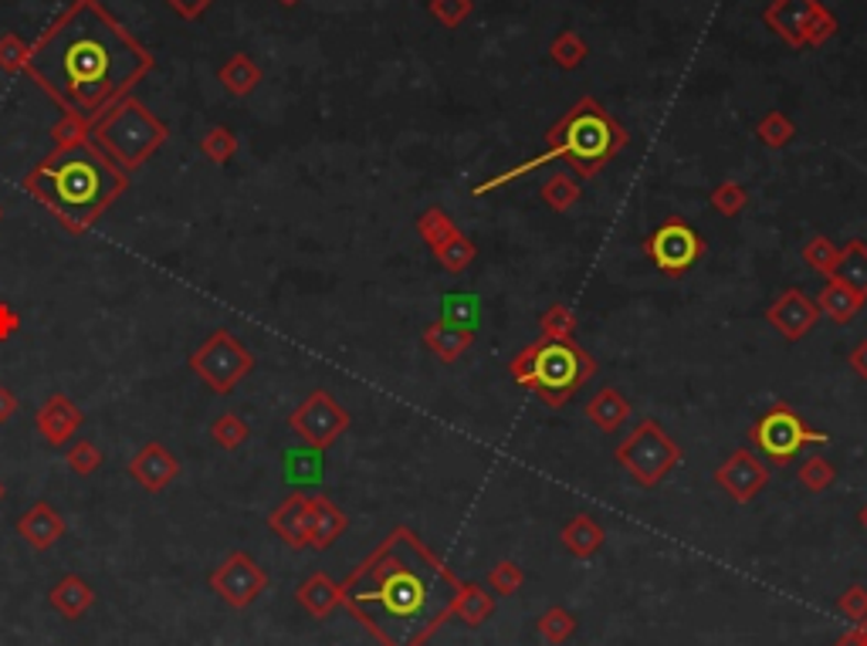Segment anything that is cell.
<instances>
[{
  "mask_svg": "<svg viewBox=\"0 0 867 646\" xmlns=\"http://www.w3.org/2000/svg\"><path fill=\"white\" fill-rule=\"evenodd\" d=\"M156 58L126 31L99 0H75L28 52L24 72L52 96L62 112L85 122L102 119L136 81L153 72Z\"/></svg>",
  "mask_w": 867,
  "mask_h": 646,
  "instance_id": "obj_1",
  "label": "cell"
},
{
  "mask_svg": "<svg viewBox=\"0 0 867 646\" xmlns=\"http://www.w3.org/2000/svg\"><path fill=\"white\" fill-rule=\"evenodd\" d=\"M462 579L410 528H393L339 585L343 606L380 646H424L451 620Z\"/></svg>",
  "mask_w": 867,
  "mask_h": 646,
  "instance_id": "obj_2",
  "label": "cell"
},
{
  "mask_svg": "<svg viewBox=\"0 0 867 646\" xmlns=\"http://www.w3.org/2000/svg\"><path fill=\"white\" fill-rule=\"evenodd\" d=\"M24 190L48 207L65 230L82 234L129 190V176L88 135L44 156L24 176Z\"/></svg>",
  "mask_w": 867,
  "mask_h": 646,
  "instance_id": "obj_3",
  "label": "cell"
},
{
  "mask_svg": "<svg viewBox=\"0 0 867 646\" xmlns=\"http://www.w3.org/2000/svg\"><path fill=\"white\" fill-rule=\"evenodd\" d=\"M630 143V132L597 102L593 96H583L573 109H566L563 119H556L550 129H545V150L506 173H495L488 179H481L478 187H472L475 197H485L498 187H509L519 176L553 163V160H563L570 163L573 176H583V179H593L600 176Z\"/></svg>",
  "mask_w": 867,
  "mask_h": 646,
  "instance_id": "obj_4",
  "label": "cell"
},
{
  "mask_svg": "<svg viewBox=\"0 0 867 646\" xmlns=\"http://www.w3.org/2000/svg\"><path fill=\"white\" fill-rule=\"evenodd\" d=\"M509 376L516 386L535 393L550 409H563L576 390L597 376V359L576 339H539L512 355Z\"/></svg>",
  "mask_w": 867,
  "mask_h": 646,
  "instance_id": "obj_5",
  "label": "cell"
},
{
  "mask_svg": "<svg viewBox=\"0 0 867 646\" xmlns=\"http://www.w3.org/2000/svg\"><path fill=\"white\" fill-rule=\"evenodd\" d=\"M166 122H160L140 99H119L102 119L93 122V143L122 169H140L163 143Z\"/></svg>",
  "mask_w": 867,
  "mask_h": 646,
  "instance_id": "obj_6",
  "label": "cell"
},
{
  "mask_svg": "<svg viewBox=\"0 0 867 646\" xmlns=\"http://www.w3.org/2000/svg\"><path fill=\"white\" fill-rule=\"evenodd\" d=\"M614 457L641 488H658L681 464V447L658 420H641L617 444Z\"/></svg>",
  "mask_w": 867,
  "mask_h": 646,
  "instance_id": "obj_7",
  "label": "cell"
},
{
  "mask_svg": "<svg viewBox=\"0 0 867 646\" xmlns=\"http://www.w3.org/2000/svg\"><path fill=\"white\" fill-rule=\"evenodd\" d=\"M749 440H752V447H756L766 460H772L776 468H787L800 450L816 447V444H827L831 434L813 430L793 406L776 403V406H769L762 417L752 424Z\"/></svg>",
  "mask_w": 867,
  "mask_h": 646,
  "instance_id": "obj_8",
  "label": "cell"
},
{
  "mask_svg": "<svg viewBox=\"0 0 867 646\" xmlns=\"http://www.w3.org/2000/svg\"><path fill=\"white\" fill-rule=\"evenodd\" d=\"M191 369L214 393L227 396L254 369V355L227 329H217L204 346L191 352Z\"/></svg>",
  "mask_w": 867,
  "mask_h": 646,
  "instance_id": "obj_9",
  "label": "cell"
},
{
  "mask_svg": "<svg viewBox=\"0 0 867 646\" xmlns=\"http://www.w3.org/2000/svg\"><path fill=\"white\" fill-rule=\"evenodd\" d=\"M641 248H644L648 261L664 274V278H684V274H689L708 251L705 238L681 217L664 220L654 234L644 238Z\"/></svg>",
  "mask_w": 867,
  "mask_h": 646,
  "instance_id": "obj_10",
  "label": "cell"
},
{
  "mask_svg": "<svg viewBox=\"0 0 867 646\" xmlns=\"http://www.w3.org/2000/svg\"><path fill=\"white\" fill-rule=\"evenodd\" d=\"M418 234L424 238V244L431 248L434 261L447 274H465L475 264V258H478V244L437 204H431V207H424L418 213Z\"/></svg>",
  "mask_w": 867,
  "mask_h": 646,
  "instance_id": "obj_11",
  "label": "cell"
},
{
  "mask_svg": "<svg viewBox=\"0 0 867 646\" xmlns=\"http://www.w3.org/2000/svg\"><path fill=\"white\" fill-rule=\"evenodd\" d=\"M349 424L353 420L346 406H339V399L326 390H312L289 417V430L299 434V440H305L312 450L333 447L349 430Z\"/></svg>",
  "mask_w": 867,
  "mask_h": 646,
  "instance_id": "obj_12",
  "label": "cell"
},
{
  "mask_svg": "<svg viewBox=\"0 0 867 646\" xmlns=\"http://www.w3.org/2000/svg\"><path fill=\"white\" fill-rule=\"evenodd\" d=\"M210 589L224 599L227 606L245 610L268 589L264 569L248 556V551H231L214 572H210Z\"/></svg>",
  "mask_w": 867,
  "mask_h": 646,
  "instance_id": "obj_13",
  "label": "cell"
},
{
  "mask_svg": "<svg viewBox=\"0 0 867 646\" xmlns=\"http://www.w3.org/2000/svg\"><path fill=\"white\" fill-rule=\"evenodd\" d=\"M715 484L739 504H749L752 497L762 494V488L769 484V468L766 460L756 450H733L722 464L715 468Z\"/></svg>",
  "mask_w": 867,
  "mask_h": 646,
  "instance_id": "obj_14",
  "label": "cell"
},
{
  "mask_svg": "<svg viewBox=\"0 0 867 646\" xmlns=\"http://www.w3.org/2000/svg\"><path fill=\"white\" fill-rule=\"evenodd\" d=\"M766 321L787 342H800V339H806L816 329L820 308L803 288H787L780 298H772V305L766 308Z\"/></svg>",
  "mask_w": 867,
  "mask_h": 646,
  "instance_id": "obj_15",
  "label": "cell"
},
{
  "mask_svg": "<svg viewBox=\"0 0 867 646\" xmlns=\"http://www.w3.org/2000/svg\"><path fill=\"white\" fill-rule=\"evenodd\" d=\"M129 474L136 478V484L147 488L150 494L170 488L180 474V460L156 440L143 444L140 450H136V457L129 460Z\"/></svg>",
  "mask_w": 867,
  "mask_h": 646,
  "instance_id": "obj_16",
  "label": "cell"
},
{
  "mask_svg": "<svg viewBox=\"0 0 867 646\" xmlns=\"http://www.w3.org/2000/svg\"><path fill=\"white\" fill-rule=\"evenodd\" d=\"M268 528L275 532L289 548H308V532H312V497L295 491L289 494L275 512L268 515Z\"/></svg>",
  "mask_w": 867,
  "mask_h": 646,
  "instance_id": "obj_17",
  "label": "cell"
},
{
  "mask_svg": "<svg viewBox=\"0 0 867 646\" xmlns=\"http://www.w3.org/2000/svg\"><path fill=\"white\" fill-rule=\"evenodd\" d=\"M82 420H85L82 409H78L75 399L65 396V393H55V396L44 399V406L37 409V417H34L41 437L48 440L52 447H65V444L78 434Z\"/></svg>",
  "mask_w": 867,
  "mask_h": 646,
  "instance_id": "obj_18",
  "label": "cell"
},
{
  "mask_svg": "<svg viewBox=\"0 0 867 646\" xmlns=\"http://www.w3.org/2000/svg\"><path fill=\"white\" fill-rule=\"evenodd\" d=\"M816 4L820 0H772V4L762 11V24L776 37H783L790 48H803V31H806V21H810Z\"/></svg>",
  "mask_w": 867,
  "mask_h": 646,
  "instance_id": "obj_19",
  "label": "cell"
},
{
  "mask_svg": "<svg viewBox=\"0 0 867 646\" xmlns=\"http://www.w3.org/2000/svg\"><path fill=\"white\" fill-rule=\"evenodd\" d=\"M18 535H21L31 548L44 551V548H52L55 541H62V535H65V518H62V512H58L55 504L37 501V504H31L28 512L18 518Z\"/></svg>",
  "mask_w": 867,
  "mask_h": 646,
  "instance_id": "obj_20",
  "label": "cell"
},
{
  "mask_svg": "<svg viewBox=\"0 0 867 646\" xmlns=\"http://www.w3.org/2000/svg\"><path fill=\"white\" fill-rule=\"evenodd\" d=\"M472 342H475V329H468V326H454V321H447V318H437V321H431V326L424 329V346L441 359V362H458L468 349H472Z\"/></svg>",
  "mask_w": 867,
  "mask_h": 646,
  "instance_id": "obj_21",
  "label": "cell"
},
{
  "mask_svg": "<svg viewBox=\"0 0 867 646\" xmlns=\"http://www.w3.org/2000/svg\"><path fill=\"white\" fill-rule=\"evenodd\" d=\"M583 409H586V420L597 430H604V434H617L630 420V399L620 390H614V386L597 390L586 399Z\"/></svg>",
  "mask_w": 867,
  "mask_h": 646,
  "instance_id": "obj_22",
  "label": "cell"
},
{
  "mask_svg": "<svg viewBox=\"0 0 867 646\" xmlns=\"http://www.w3.org/2000/svg\"><path fill=\"white\" fill-rule=\"evenodd\" d=\"M346 515L336 501H329L326 494H312V532H308V548L326 551L333 541H339V535L346 532Z\"/></svg>",
  "mask_w": 867,
  "mask_h": 646,
  "instance_id": "obj_23",
  "label": "cell"
},
{
  "mask_svg": "<svg viewBox=\"0 0 867 646\" xmlns=\"http://www.w3.org/2000/svg\"><path fill=\"white\" fill-rule=\"evenodd\" d=\"M295 599L305 613H312L315 620H326L336 606H343V589L339 582H333L329 576L315 572L308 576L299 589H295Z\"/></svg>",
  "mask_w": 867,
  "mask_h": 646,
  "instance_id": "obj_24",
  "label": "cell"
},
{
  "mask_svg": "<svg viewBox=\"0 0 867 646\" xmlns=\"http://www.w3.org/2000/svg\"><path fill=\"white\" fill-rule=\"evenodd\" d=\"M560 541L566 545V551L573 559H593L597 551L604 548L607 541V532L600 528L597 518H589V515H573L563 532H560Z\"/></svg>",
  "mask_w": 867,
  "mask_h": 646,
  "instance_id": "obj_25",
  "label": "cell"
},
{
  "mask_svg": "<svg viewBox=\"0 0 867 646\" xmlns=\"http://www.w3.org/2000/svg\"><path fill=\"white\" fill-rule=\"evenodd\" d=\"M813 302H816L820 315H827L831 321H841V326L867 308V298H864V295H857V292H850V288H847V285H841L837 278H827V285L820 288V295H816Z\"/></svg>",
  "mask_w": 867,
  "mask_h": 646,
  "instance_id": "obj_26",
  "label": "cell"
},
{
  "mask_svg": "<svg viewBox=\"0 0 867 646\" xmlns=\"http://www.w3.org/2000/svg\"><path fill=\"white\" fill-rule=\"evenodd\" d=\"M48 599H52V606L65 616V620H78L82 613H88L96 606V589L88 585L82 576H65L52 592H48Z\"/></svg>",
  "mask_w": 867,
  "mask_h": 646,
  "instance_id": "obj_27",
  "label": "cell"
},
{
  "mask_svg": "<svg viewBox=\"0 0 867 646\" xmlns=\"http://www.w3.org/2000/svg\"><path fill=\"white\" fill-rule=\"evenodd\" d=\"M495 613V595L485 589V585H478V582H462L458 585V595H454V610H451V616H458L465 626H481L488 616Z\"/></svg>",
  "mask_w": 867,
  "mask_h": 646,
  "instance_id": "obj_28",
  "label": "cell"
},
{
  "mask_svg": "<svg viewBox=\"0 0 867 646\" xmlns=\"http://www.w3.org/2000/svg\"><path fill=\"white\" fill-rule=\"evenodd\" d=\"M831 278H837L841 285L867 298V244L864 241H850L841 248V261Z\"/></svg>",
  "mask_w": 867,
  "mask_h": 646,
  "instance_id": "obj_29",
  "label": "cell"
},
{
  "mask_svg": "<svg viewBox=\"0 0 867 646\" xmlns=\"http://www.w3.org/2000/svg\"><path fill=\"white\" fill-rule=\"evenodd\" d=\"M217 78L220 85L231 91L235 99H245L251 91L261 85V68L248 58V55H231L220 68H217Z\"/></svg>",
  "mask_w": 867,
  "mask_h": 646,
  "instance_id": "obj_30",
  "label": "cell"
},
{
  "mask_svg": "<svg viewBox=\"0 0 867 646\" xmlns=\"http://www.w3.org/2000/svg\"><path fill=\"white\" fill-rule=\"evenodd\" d=\"M539 197H542V204L550 207V210L566 213V210H573V207L579 204L583 187H579V179H576L573 173H553L550 179L542 183Z\"/></svg>",
  "mask_w": 867,
  "mask_h": 646,
  "instance_id": "obj_31",
  "label": "cell"
},
{
  "mask_svg": "<svg viewBox=\"0 0 867 646\" xmlns=\"http://www.w3.org/2000/svg\"><path fill=\"white\" fill-rule=\"evenodd\" d=\"M756 140L766 146V150H787L793 140H796V125L787 112L772 109L766 112L759 122H756Z\"/></svg>",
  "mask_w": 867,
  "mask_h": 646,
  "instance_id": "obj_32",
  "label": "cell"
},
{
  "mask_svg": "<svg viewBox=\"0 0 867 646\" xmlns=\"http://www.w3.org/2000/svg\"><path fill=\"white\" fill-rule=\"evenodd\" d=\"M550 58H553L556 68L576 72V68L589 58V44H586L573 28H566V31H560V34L550 41Z\"/></svg>",
  "mask_w": 867,
  "mask_h": 646,
  "instance_id": "obj_33",
  "label": "cell"
},
{
  "mask_svg": "<svg viewBox=\"0 0 867 646\" xmlns=\"http://www.w3.org/2000/svg\"><path fill=\"white\" fill-rule=\"evenodd\" d=\"M535 629L542 636V643H550V646H563L573 639L576 633V616L566 610V606H550L539 620H535Z\"/></svg>",
  "mask_w": 867,
  "mask_h": 646,
  "instance_id": "obj_34",
  "label": "cell"
},
{
  "mask_svg": "<svg viewBox=\"0 0 867 646\" xmlns=\"http://www.w3.org/2000/svg\"><path fill=\"white\" fill-rule=\"evenodd\" d=\"M576 326H579V318H576V311H573L566 302H553L550 308L539 315V332H542V339H573V336H576Z\"/></svg>",
  "mask_w": 867,
  "mask_h": 646,
  "instance_id": "obj_35",
  "label": "cell"
},
{
  "mask_svg": "<svg viewBox=\"0 0 867 646\" xmlns=\"http://www.w3.org/2000/svg\"><path fill=\"white\" fill-rule=\"evenodd\" d=\"M749 204V194L739 179H722L718 187L708 194V207L722 217H739Z\"/></svg>",
  "mask_w": 867,
  "mask_h": 646,
  "instance_id": "obj_36",
  "label": "cell"
},
{
  "mask_svg": "<svg viewBox=\"0 0 867 646\" xmlns=\"http://www.w3.org/2000/svg\"><path fill=\"white\" fill-rule=\"evenodd\" d=\"M803 261L816 271V274H824V278H831L837 261H841V244H834L831 238L824 234H816L803 244Z\"/></svg>",
  "mask_w": 867,
  "mask_h": 646,
  "instance_id": "obj_37",
  "label": "cell"
},
{
  "mask_svg": "<svg viewBox=\"0 0 867 646\" xmlns=\"http://www.w3.org/2000/svg\"><path fill=\"white\" fill-rule=\"evenodd\" d=\"M201 153H204L210 163H217V166L231 163V156L238 153V135H235L231 129H227V125H214V129L204 132Z\"/></svg>",
  "mask_w": 867,
  "mask_h": 646,
  "instance_id": "obj_38",
  "label": "cell"
},
{
  "mask_svg": "<svg viewBox=\"0 0 867 646\" xmlns=\"http://www.w3.org/2000/svg\"><path fill=\"white\" fill-rule=\"evenodd\" d=\"M841 31V21L834 11H827L824 4H816L810 21H806V31H803V48H824V44Z\"/></svg>",
  "mask_w": 867,
  "mask_h": 646,
  "instance_id": "obj_39",
  "label": "cell"
},
{
  "mask_svg": "<svg viewBox=\"0 0 867 646\" xmlns=\"http://www.w3.org/2000/svg\"><path fill=\"white\" fill-rule=\"evenodd\" d=\"M800 484L806 488V491H813V494H820V491H827V488H834V481H837V468L831 464L827 457H820V453H813V457H806L803 464H800Z\"/></svg>",
  "mask_w": 867,
  "mask_h": 646,
  "instance_id": "obj_40",
  "label": "cell"
},
{
  "mask_svg": "<svg viewBox=\"0 0 867 646\" xmlns=\"http://www.w3.org/2000/svg\"><path fill=\"white\" fill-rule=\"evenodd\" d=\"M248 434H251V427L238 417V413H220V417L210 424V437L224 450H238L248 440Z\"/></svg>",
  "mask_w": 867,
  "mask_h": 646,
  "instance_id": "obj_41",
  "label": "cell"
},
{
  "mask_svg": "<svg viewBox=\"0 0 867 646\" xmlns=\"http://www.w3.org/2000/svg\"><path fill=\"white\" fill-rule=\"evenodd\" d=\"M522 582H525L522 569L509 559H501L488 569V592L491 595H516L522 589Z\"/></svg>",
  "mask_w": 867,
  "mask_h": 646,
  "instance_id": "obj_42",
  "label": "cell"
},
{
  "mask_svg": "<svg viewBox=\"0 0 867 646\" xmlns=\"http://www.w3.org/2000/svg\"><path fill=\"white\" fill-rule=\"evenodd\" d=\"M475 11V0H427V14L444 28H462Z\"/></svg>",
  "mask_w": 867,
  "mask_h": 646,
  "instance_id": "obj_43",
  "label": "cell"
},
{
  "mask_svg": "<svg viewBox=\"0 0 867 646\" xmlns=\"http://www.w3.org/2000/svg\"><path fill=\"white\" fill-rule=\"evenodd\" d=\"M88 135H93V122H85V119H78V116H68V112L52 125V143H55V150L75 146V143L88 140Z\"/></svg>",
  "mask_w": 867,
  "mask_h": 646,
  "instance_id": "obj_44",
  "label": "cell"
},
{
  "mask_svg": "<svg viewBox=\"0 0 867 646\" xmlns=\"http://www.w3.org/2000/svg\"><path fill=\"white\" fill-rule=\"evenodd\" d=\"M68 468L75 471V474H82V478H88V474H96L99 468H102V450L93 444V440H82V444H72L68 447Z\"/></svg>",
  "mask_w": 867,
  "mask_h": 646,
  "instance_id": "obj_45",
  "label": "cell"
},
{
  "mask_svg": "<svg viewBox=\"0 0 867 646\" xmlns=\"http://www.w3.org/2000/svg\"><path fill=\"white\" fill-rule=\"evenodd\" d=\"M28 52H31V44H24L18 34H4V37H0V68H4V72H24Z\"/></svg>",
  "mask_w": 867,
  "mask_h": 646,
  "instance_id": "obj_46",
  "label": "cell"
},
{
  "mask_svg": "<svg viewBox=\"0 0 867 646\" xmlns=\"http://www.w3.org/2000/svg\"><path fill=\"white\" fill-rule=\"evenodd\" d=\"M837 613L850 623H860L867 616V589L864 585H850L841 599H837Z\"/></svg>",
  "mask_w": 867,
  "mask_h": 646,
  "instance_id": "obj_47",
  "label": "cell"
},
{
  "mask_svg": "<svg viewBox=\"0 0 867 646\" xmlns=\"http://www.w3.org/2000/svg\"><path fill=\"white\" fill-rule=\"evenodd\" d=\"M444 318L454 321V326L475 329V298H472V295H451V298L444 302Z\"/></svg>",
  "mask_w": 867,
  "mask_h": 646,
  "instance_id": "obj_48",
  "label": "cell"
},
{
  "mask_svg": "<svg viewBox=\"0 0 867 646\" xmlns=\"http://www.w3.org/2000/svg\"><path fill=\"white\" fill-rule=\"evenodd\" d=\"M18 329H21V315L14 311V305L0 302V342L14 339V336H18Z\"/></svg>",
  "mask_w": 867,
  "mask_h": 646,
  "instance_id": "obj_49",
  "label": "cell"
},
{
  "mask_svg": "<svg viewBox=\"0 0 867 646\" xmlns=\"http://www.w3.org/2000/svg\"><path fill=\"white\" fill-rule=\"evenodd\" d=\"M166 4H170V8H173L180 18L197 21V18H201V14H204L210 4H214V0H166Z\"/></svg>",
  "mask_w": 867,
  "mask_h": 646,
  "instance_id": "obj_50",
  "label": "cell"
},
{
  "mask_svg": "<svg viewBox=\"0 0 867 646\" xmlns=\"http://www.w3.org/2000/svg\"><path fill=\"white\" fill-rule=\"evenodd\" d=\"M847 362H850V369H854V376H860V380L867 383V339H860V342L850 349Z\"/></svg>",
  "mask_w": 867,
  "mask_h": 646,
  "instance_id": "obj_51",
  "label": "cell"
},
{
  "mask_svg": "<svg viewBox=\"0 0 867 646\" xmlns=\"http://www.w3.org/2000/svg\"><path fill=\"white\" fill-rule=\"evenodd\" d=\"M18 396H14V390L11 386H0V424H8L14 413H18Z\"/></svg>",
  "mask_w": 867,
  "mask_h": 646,
  "instance_id": "obj_52",
  "label": "cell"
},
{
  "mask_svg": "<svg viewBox=\"0 0 867 646\" xmlns=\"http://www.w3.org/2000/svg\"><path fill=\"white\" fill-rule=\"evenodd\" d=\"M834 646H867V636H864V633L854 626V629H847V633H844V636H841Z\"/></svg>",
  "mask_w": 867,
  "mask_h": 646,
  "instance_id": "obj_53",
  "label": "cell"
},
{
  "mask_svg": "<svg viewBox=\"0 0 867 646\" xmlns=\"http://www.w3.org/2000/svg\"><path fill=\"white\" fill-rule=\"evenodd\" d=\"M860 525H864V528H867V504H864V507H860Z\"/></svg>",
  "mask_w": 867,
  "mask_h": 646,
  "instance_id": "obj_54",
  "label": "cell"
},
{
  "mask_svg": "<svg viewBox=\"0 0 867 646\" xmlns=\"http://www.w3.org/2000/svg\"><path fill=\"white\" fill-rule=\"evenodd\" d=\"M279 4H282V8H295V4H299V0H279Z\"/></svg>",
  "mask_w": 867,
  "mask_h": 646,
  "instance_id": "obj_55",
  "label": "cell"
},
{
  "mask_svg": "<svg viewBox=\"0 0 867 646\" xmlns=\"http://www.w3.org/2000/svg\"><path fill=\"white\" fill-rule=\"evenodd\" d=\"M4 494H8V488H4V481H0V501H4Z\"/></svg>",
  "mask_w": 867,
  "mask_h": 646,
  "instance_id": "obj_56",
  "label": "cell"
},
{
  "mask_svg": "<svg viewBox=\"0 0 867 646\" xmlns=\"http://www.w3.org/2000/svg\"><path fill=\"white\" fill-rule=\"evenodd\" d=\"M0 217H4V210H0Z\"/></svg>",
  "mask_w": 867,
  "mask_h": 646,
  "instance_id": "obj_57",
  "label": "cell"
}]
</instances>
